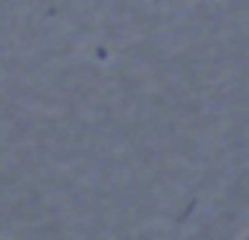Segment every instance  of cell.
<instances>
[]
</instances>
